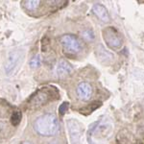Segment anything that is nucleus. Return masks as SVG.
Segmentation results:
<instances>
[{
  "label": "nucleus",
  "mask_w": 144,
  "mask_h": 144,
  "mask_svg": "<svg viewBox=\"0 0 144 144\" xmlns=\"http://www.w3.org/2000/svg\"><path fill=\"white\" fill-rule=\"evenodd\" d=\"M35 131L43 136L55 135L60 130L59 120L54 114L46 113L40 116L34 122Z\"/></svg>",
  "instance_id": "f257e3e1"
},
{
  "label": "nucleus",
  "mask_w": 144,
  "mask_h": 144,
  "mask_svg": "<svg viewBox=\"0 0 144 144\" xmlns=\"http://www.w3.org/2000/svg\"><path fill=\"white\" fill-rule=\"evenodd\" d=\"M61 42L64 50L68 53L77 54L82 50L81 41L72 35H63L61 38Z\"/></svg>",
  "instance_id": "f03ea898"
},
{
  "label": "nucleus",
  "mask_w": 144,
  "mask_h": 144,
  "mask_svg": "<svg viewBox=\"0 0 144 144\" xmlns=\"http://www.w3.org/2000/svg\"><path fill=\"white\" fill-rule=\"evenodd\" d=\"M22 58H23V53L20 50L12 51L9 54L6 66H5V71L8 75L12 74L18 68L22 62Z\"/></svg>",
  "instance_id": "7ed1b4c3"
},
{
  "label": "nucleus",
  "mask_w": 144,
  "mask_h": 144,
  "mask_svg": "<svg viewBox=\"0 0 144 144\" xmlns=\"http://www.w3.org/2000/svg\"><path fill=\"white\" fill-rule=\"evenodd\" d=\"M103 38L106 41V43L112 48L120 47L122 44V40L120 38L118 32L113 27H108V28L104 29Z\"/></svg>",
  "instance_id": "20e7f679"
},
{
  "label": "nucleus",
  "mask_w": 144,
  "mask_h": 144,
  "mask_svg": "<svg viewBox=\"0 0 144 144\" xmlns=\"http://www.w3.org/2000/svg\"><path fill=\"white\" fill-rule=\"evenodd\" d=\"M77 96L80 100L82 101H88L90 99V97L92 96L93 93V88L90 86V84H88L87 82H82L78 85L77 89Z\"/></svg>",
  "instance_id": "39448f33"
},
{
  "label": "nucleus",
  "mask_w": 144,
  "mask_h": 144,
  "mask_svg": "<svg viewBox=\"0 0 144 144\" xmlns=\"http://www.w3.org/2000/svg\"><path fill=\"white\" fill-rule=\"evenodd\" d=\"M67 128H68L72 144L78 143L79 138H80V128H79L78 123L74 120H69L67 122Z\"/></svg>",
  "instance_id": "423d86ee"
},
{
  "label": "nucleus",
  "mask_w": 144,
  "mask_h": 144,
  "mask_svg": "<svg viewBox=\"0 0 144 144\" xmlns=\"http://www.w3.org/2000/svg\"><path fill=\"white\" fill-rule=\"evenodd\" d=\"M92 12L101 21L103 22H109L110 21V15L108 11L102 4H94L92 7Z\"/></svg>",
  "instance_id": "0eeeda50"
},
{
  "label": "nucleus",
  "mask_w": 144,
  "mask_h": 144,
  "mask_svg": "<svg viewBox=\"0 0 144 144\" xmlns=\"http://www.w3.org/2000/svg\"><path fill=\"white\" fill-rule=\"evenodd\" d=\"M72 71H73L72 66L64 60H61L59 63H57L56 74L59 77H64L66 75H69Z\"/></svg>",
  "instance_id": "6e6552de"
},
{
  "label": "nucleus",
  "mask_w": 144,
  "mask_h": 144,
  "mask_svg": "<svg viewBox=\"0 0 144 144\" xmlns=\"http://www.w3.org/2000/svg\"><path fill=\"white\" fill-rule=\"evenodd\" d=\"M47 101H48V94L41 90L37 92V94L31 98L29 104H30V106L33 107H40L43 105L44 103H46Z\"/></svg>",
  "instance_id": "1a4fd4ad"
},
{
  "label": "nucleus",
  "mask_w": 144,
  "mask_h": 144,
  "mask_svg": "<svg viewBox=\"0 0 144 144\" xmlns=\"http://www.w3.org/2000/svg\"><path fill=\"white\" fill-rule=\"evenodd\" d=\"M96 50H97L96 51L97 56L101 62H103V63H110V62L113 61V56L110 53V52H108V51L105 50V48H104L102 45H99Z\"/></svg>",
  "instance_id": "9d476101"
},
{
  "label": "nucleus",
  "mask_w": 144,
  "mask_h": 144,
  "mask_svg": "<svg viewBox=\"0 0 144 144\" xmlns=\"http://www.w3.org/2000/svg\"><path fill=\"white\" fill-rule=\"evenodd\" d=\"M23 4L28 11H36L40 7L41 2L38 0H28V1H23Z\"/></svg>",
  "instance_id": "9b49d317"
},
{
  "label": "nucleus",
  "mask_w": 144,
  "mask_h": 144,
  "mask_svg": "<svg viewBox=\"0 0 144 144\" xmlns=\"http://www.w3.org/2000/svg\"><path fill=\"white\" fill-rule=\"evenodd\" d=\"M21 121V113L19 112H14L11 117V122L14 126H17Z\"/></svg>",
  "instance_id": "f8f14e48"
},
{
  "label": "nucleus",
  "mask_w": 144,
  "mask_h": 144,
  "mask_svg": "<svg viewBox=\"0 0 144 144\" xmlns=\"http://www.w3.org/2000/svg\"><path fill=\"white\" fill-rule=\"evenodd\" d=\"M41 58L40 55L35 56L30 61V66H31L32 68H37V67H38V66H41Z\"/></svg>",
  "instance_id": "ddd939ff"
},
{
  "label": "nucleus",
  "mask_w": 144,
  "mask_h": 144,
  "mask_svg": "<svg viewBox=\"0 0 144 144\" xmlns=\"http://www.w3.org/2000/svg\"><path fill=\"white\" fill-rule=\"evenodd\" d=\"M82 37H83V38H85L86 41H91L94 40L93 32L90 31V30H85V31L82 32Z\"/></svg>",
  "instance_id": "4468645a"
},
{
  "label": "nucleus",
  "mask_w": 144,
  "mask_h": 144,
  "mask_svg": "<svg viewBox=\"0 0 144 144\" xmlns=\"http://www.w3.org/2000/svg\"><path fill=\"white\" fill-rule=\"evenodd\" d=\"M67 109H68V103H63L62 106H60L59 112L61 113V114H63L67 110Z\"/></svg>",
  "instance_id": "2eb2a0df"
},
{
  "label": "nucleus",
  "mask_w": 144,
  "mask_h": 144,
  "mask_svg": "<svg viewBox=\"0 0 144 144\" xmlns=\"http://www.w3.org/2000/svg\"><path fill=\"white\" fill-rule=\"evenodd\" d=\"M22 144H32L31 142H29V141H25V142H23Z\"/></svg>",
  "instance_id": "dca6fc26"
},
{
  "label": "nucleus",
  "mask_w": 144,
  "mask_h": 144,
  "mask_svg": "<svg viewBox=\"0 0 144 144\" xmlns=\"http://www.w3.org/2000/svg\"><path fill=\"white\" fill-rule=\"evenodd\" d=\"M49 144H59V143H58V142H50Z\"/></svg>",
  "instance_id": "f3484780"
}]
</instances>
